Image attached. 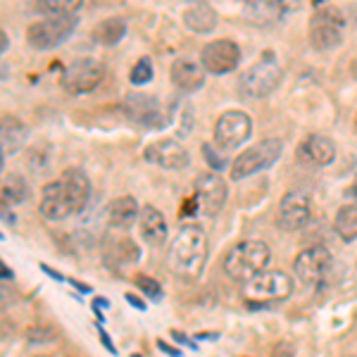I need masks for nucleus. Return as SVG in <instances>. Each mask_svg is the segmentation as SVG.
Segmentation results:
<instances>
[{
  "mask_svg": "<svg viewBox=\"0 0 357 357\" xmlns=\"http://www.w3.org/2000/svg\"><path fill=\"white\" fill-rule=\"evenodd\" d=\"M91 200V181L82 169H65L55 181L45 183L38 212L48 222H62L84 212Z\"/></svg>",
  "mask_w": 357,
  "mask_h": 357,
  "instance_id": "nucleus-1",
  "label": "nucleus"
},
{
  "mask_svg": "<svg viewBox=\"0 0 357 357\" xmlns=\"http://www.w3.org/2000/svg\"><path fill=\"white\" fill-rule=\"evenodd\" d=\"M169 269L178 279L193 281L203 274L207 262V236L200 227H183L167 250Z\"/></svg>",
  "mask_w": 357,
  "mask_h": 357,
  "instance_id": "nucleus-2",
  "label": "nucleus"
},
{
  "mask_svg": "<svg viewBox=\"0 0 357 357\" xmlns=\"http://www.w3.org/2000/svg\"><path fill=\"white\" fill-rule=\"evenodd\" d=\"M269 257H272V252H269V245L264 241H241L224 257V272H227L229 279L238 281V284H248L267 269Z\"/></svg>",
  "mask_w": 357,
  "mask_h": 357,
  "instance_id": "nucleus-3",
  "label": "nucleus"
},
{
  "mask_svg": "<svg viewBox=\"0 0 357 357\" xmlns=\"http://www.w3.org/2000/svg\"><path fill=\"white\" fill-rule=\"evenodd\" d=\"M291 293L293 279L281 269H264L262 274H257L255 279L243 284V301L252 305V310L286 301Z\"/></svg>",
  "mask_w": 357,
  "mask_h": 357,
  "instance_id": "nucleus-4",
  "label": "nucleus"
},
{
  "mask_svg": "<svg viewBox=\"0 0 357 357\" xmlns=\"http://www.w3.org/2000/svg\"><path fill=\"white\" fill-rule=\"evenodd\" d=\"M79 20L77 15H57V17H41L38 22L29 24L26 29V43L33 50H53L62 45L72 36Z\"/></svg>",
  "mask_w": 357,
  "mask_h": 357,
  "instance_id": "nucleus-5",
  "label": "nucleus"
},
{
  "mask_svg": "<svg viewBox=\"0 0 357 357\" xmlns=\"http://www.w3.org/2000/svg\"><path fill=\"white\" fill-rule=\"evenodd\" d=\"M281 79H284V69L276 60L267 57V60H260L250 69H245L238 82V93L243 98H250V100H260V98H267L281 84Z\"/></svg>",
  "mask_w": 357,
  "mask_h": 357,
  "instance_id": "nucleus-6",
  "label": "nucleus"
},
{
  "mask_svg": "<svg viewBox=\"0 0 357 357\" xmlns=\"http://www.w3.org/2000/svg\"><path fill=\"white\" fill-rule=\"evenodd\" d=\"M281 151H284V143L279 138H264V141L255 143L236 158V162L231 165V178L241 181V178H248L262 169H269L281 158Z\"/></svg>",
  "mask_w": 357,
  "mask_h": 357,
  "instance_id": "nucleus-7",
  "label": "nucleus"
},
{
  "mask_svg": "<svg viewBox=\"0 0 357 357\" xmlns=\"http://www.w3.org/2000/svg\"><path fill=\"white\" fill-rule=\"evenodd\" d=\"M105 77V65L98 57H77L65 67L60 82L62 89L72 96H84L98 89V84Z\"/></svg>",
  "mask_w": 357,
  "mask_h": 357,
  "instance_id": "nucleus-8",
  "label": "nucleus"
},
{
  "mask_svg": "<svg viewBox=\"0 0 357 357\" xmlns=\"http://www.w3.org/2000/svg\"><path fill=\"white\" fill-rule=\"evenodd\" d=\"M252 134V119L243 110H227L215 124V148L229 153L241 148Z\"/></svg>",
  "mask_w": 357,
  "mask_h": 357,
  "instance_id": "nucleus-9",
  "label": "nucleus"
},
{
  "mask_svg": "<svg viewBox=\"0 0 357 357\" xmlns=\"http://www.w3.org/2000/svg\"><path fill=\"white\" fill-rule=\"evenodd\" d=\"M227 183L217 172H203L193 181V200L198 212L205 217H217L227 203Z\"/></svg>",
  "mask_w": 357,
  "mask_h": 357,
  "instance_id": "nucleus-10",
  "label": "nucleus"
},
{
  "mask_svg": "<svg viewBox=\"0 0 357 357\" xmlns=\"http://www.w3.org/2000/svg\"><path fill=\"white\" fill-rule=\"evenodd\" d=\"M312 220V200L305 191H289L279 203L276 224L284 231H301Z\"/></svg>",
  "mask_w": 357,
  "mask_h": 357,
  "instance_id": "nucleus-11",
  "label": "nucleus"
},
{
  "mask_svg": "<svg viewBox=\"0 0 357 357\" xmlns=\"http://www.w3.org/2000/svg\"><path fill=\"white\" fill-rule=\"evenodd\" d=\"M343 41V20L336 10L324 8L319 10L310 22V43L314 50L336 48Z\"/></svg>",
  "mask_w": 357,
  "mask_h": 357,
  "instance_id": "nucleus-12",
  "label": "nucleus"
},
{
  "mask_svg": "<svg viewBox=\"0 0 357 357\" xmlns=\"http://www.w3.org/2000/svg\"><path fill=\"white\" fill-rule=\"evenodd\" d=\"M241 48L231 38H217L200 50V65L210 74H229L238 67Z\"/></svg>",
  "mask_w": 357,
  "mask_h": 357,
  "instance_id": "nucleus-13",
  "label": "nucleus"
},
{
  "mask_svg": "<svg viewBox=\"0 0 357 357\" xmlns=\"http://www.w3.org/2000/svg\"><path fill=\"white\" fill-rule=\"evenodd\" d=\"M331 252L324 245H312L293 260V272L305 286H317L331 269Z\"/></svg>",
  "mask_w": 357,
  "mask_h": 357,
  "instance_id": "nucleus-14",
  "label": "nucleus"
},
{
  "mask_svg": "<svg viewBox=\"0 0 357 357\" xmlns=\"http://www.w3.org/2000/svg\"><path fill=\"white\" fill-rule=\"evenodd\" d=\"M143 158L146 162L158 165L162 169H186L191 162V155L176 138H158V141L148 143Z\"/></svg>",
  "mask_w": 357,
  "mask_h": 357,
  "instance_id": "nucleus-15",
  "label": "nucleus"
},
{
  "mask_svg": "<svg viewBox=\"0 0 357 357\" xmlns=\"http://www.w3.org/2000/svg\"><path fill=\"white\" fill-rule=\"evenodd\" d=\"M124 110L134 122L143 126H162V107H160L158 98L146 93H129L124 100Z\"/></svg>",
  "mask_w": 357,
  "mask_h": 357,
  "instance_id": "nucleus-16",
  "label": "nucleus"
},
{
  "mask_svg": "<svg viewBox=\"0 0 357 357\" xmlns=\"http://www.w3.org/2000/svg\"><path fill=\"white\" fill-rule=\"evenodd\" d=\"M298 160L310 167H326L333 162L336 158V146H333L331 138L319 136V134H310L303 138V143L298 146Z\"/></svg>",
  "mask_w": 357,
  "mask_h": 357,
  "instance_id": "nucleus-17",
  "label": "nucleus"
},
{
  "mask_svg": "<svg viewBox=\"0 0 357 357\" xmlns=\"http://www.w3.org/2000/svg\"><path fill=\"white\" fill-rule=\"evenodd\" d=\"M102 255H105V262L124 267V264H134L138 257H141V250H138V245L131 241V236H126L124 231H117V229H114V231L105 236Z\"/></svg>",
  "mask_w": 357,
  "mask_h": 357,
  "instance_id": "nucleus-18",
  "label": "nucleus"
},
{
  "mask_svg": "<svg viewBox=\"0 0 357 357\" xmlns=\"http://www.w3.org/2000/svg\"><path fill=\"white\" fill-rule=\"evenodd\" d=\"M172 84L181 93H193V91L203 89L205 84L203 65L191 60V57H178V60H174V65H172Z\"/></svg>",
  "mask_w": 357,
  "mask_h": 357,
  "instance_id": "nucleus-19",
  "label": "nucleus"
},
{
  "mask_svg": "<svg viewBox=\"0 0 357 357\" xmlns=\"http://www.w3.org/2000/svg\"><path fill=\"white\" fill-rule=\"evenodd\" d=\"M138 231H141V238L146 241L148 245L160 248L167 241V220L165 215L153 205H146L138 215Z\"/></svg>",
  "mask_w": 357,
  "mask_h": 357,
  "instance_id": "nucleus-20",
  "label": "nucleus"
},
{
  "mask_svg": "<svg viewBox=\"0 0 357 357\" xmlns=\"http://www.w3.org/2000/svg\"><path fill=\"white\" fill-rule=\"evenodd\" d=\"M138 215H141V207H138L136 198L131 195H119L107 203L105 207V217H107V224L117 231H126L131 229V224L138 222Z\"/></svg>",
  "mask_w": 357,
  "mask_h": 357,
  "instance_id": "nucleus-21",
  "label": "nucleus"
},
{
  "mask_svg": "<svg viewBox=\"0 0 357 357\" xmlns=\"http://www.w3.org/2000/svg\"><path fill=\"white\" fill-rule=\"evenodd\" d=\"M26 126L15 117H0V148L5 155L20 153L26 143Z\"/></svg>",
  "mask_w": 357,
  "mask_h": 357,
  "instance_id": "nucleus-22",
  "label": "nucleus"
},
{
  "mask_svg": "<svg viewBox=\"0 0 357 357\" xmlns=\"http://www.w3.org/2000/svg\"><path fill=\"white\" fill-rule=\"evenodd\" d=\"M183 24L195 33H210L217 26V13L207 3H193L183 10Z\"/></svg>",
  "mask_w": 357,
  "mask_h": 357,
  "instance_id": "nucleus-23",
  "label": "nucleus"
},
{
  "mask_svg": "<svg viewBox=\"0 0 357 357\" xmlns=\"http://www.w3.org/2000/svg\"><path fill=\"white\" fill-rule=\"evenodd\" d=\"M29 193H31V188H29L26 178L22 174H15L13 172V174L0 176V200L8 203L10 207L24 203L29 198Z\"/></svg>",
  "mask_w": 357,
  "mask_h": 357,
  "instance_id": "nucleus-24",
  "label": "nucleus"
},
{
  "mask_svg": "<svg viewBox=\"0 0 357 357\" xmlns=\"http://www.w3.org/2000/svg\"><path fill=\"white\" fill-rule=\"evenodd\" d=\"M124 36H126V22L122 17L102 20L100 24L93 29V38L100 45H117Z\"/></svg>",
  "mask_w": 357,
  "mask_h": 357,
  "instance_id": "nucleus-25",
  "label": "nucleus"
},
{
  "mask_svg": "<svg viewBox=\"0 0 357 357\" xmlns=\"http://www.w3.org/2000/svg\"><path fill=\"white\" fill-rule=\"evenodd\" d=\"M333 227H336V234L341 236L345 243L357 241V205H343L336 212Z\"/></svg>",
  "mask_w": 357,
  "mask_h": 357,
  "instance_id": "nucleus-26",
  "label": "nucleus"
},
{
  "mask_svg": "<svg viewBox=\"0 0 357 357\" xmlns=\"http://www.w3.org/2000/svg\"><path fill=\"white\" fill-rule=\"evenodd\" d=\"M82 8V3L77 0H41V3L33 5V13L43 17H57V15H77V10Z\"/></svg>",
  "mask_w": 357,
  "mask_h": 357,
  "instance_id": "nucleus-27",
  "label": "nucleus"
},
{
  "mask_svg": "<svg viewBox=\"0 0 357 357\" xmlns=\"http://www.w3.org/2000/svg\"><path fill=\"white\" fill-rule=\"evenodd\" d=\"M151 79H153V60L151 57H141V60L134 65V69H131L129 82L134 86H143V84L151 82Z\"/></svg>",
  "mask_w": 357,
  "mask_h": 357,
  "instance_id": "nucleus-28",
  "label": "nucleus"
},
{
  "mask_svg": "<svg viewBox=\"0 0 357 357\" xmlns=\"http://www.w3.org/2000/svg\"><path fill=\"white\" fill-rule=\"evenodd\" d=\"M203 158H205V162L210 165V172H222L224 167H227V158H224L212 143H205L203 146Z\"/></svg>",
  "mask_w": 357,
  "mask_h": 357,
  "instance_id": "nucleus-29",
  "label": "nucleus"
},
{
  "mask_svg": "<svg viewBox=\"0 0 357 357\" xmlns=\"http://www.w3.org/2000/svg\"><path fill=\"white\" fill-rule=\"evenodd\" d=\"M136 286L146 293L148 298H153V301H160L162 298V289H160V284L151 276H136Z\"/></svg>",
  "mask_w": 357,
  "mask_h": 357,
  "instance_id": "nucleus-30",
  "label": "nucleus"
},
{
  "mask_svg": "<svg viewBox=\"0 0 357 357\" xmlns=\"http://www.w3.org/2000/svg\"><path fill=\"white\" fill-rule=\"evenodd\" d=\"M269 357H296V350H293L291 343H276Z\"/></svg>",
  "mask_w": 357,
  "mask_h": 357,
  "instance_id": "nucleus-31",
  "label": "nucleus"
},
{
  "mask_svg": "<svg viewBox=\"0 0 357 357\" xmlns=\"http://www.w3.org/2000/svg\"><path fill=\"white\" fill-rule=\"evenodd\" d=\"M13 301H15V293L8 286H0V310H5Z\"/></svg>",
  "mask_w": 357,
  "mask_h": 357,
  "instance_id": "nucleus-32",
  "label": "nucleus"
},
{
  "mask_svg": "<svg viewBox=\"0 0 357 357\" xmlns=\"http://www.w3.org/2000/svg\"><path fill=\"white\" fill-rule=\"evenodd\" d=\"M10 210H13V207H10L8 203H3V200H0V220H5L8 224H15V222H17V217H15Z\"/></svg>",
  "mask_w": 357,
  "mask_h": 357,
  "instance_id": "nucleus-33",
  "label": "nucleus"
},
{
  "mask_svg": "<svg viewBox=\"0 0 357 357\" xmlns=\"http://www.w3.org/2000/svg\"><path fill=\"white\" fill-rule=\"evenodd\" d=\"M8 48H10V38H8V33H5L3 29H0V55H3Z\"/></svg>",
  "mask_w": 357,
  "mask_h": 357,
  "instance_id": "nucleus-34",
  "label": "nucleus"
},
{
  "mask_svg": "<svg viewBox=\"0 0 357 357\" xmlns=\"http://www.w3.org/2000/svg\"><path fill=\"white\" fill-rule=\"evenodd\" d=\"M172 336H174V338H176V341H178V343H186V345H188V348H193V350H195V348H198V345H193V341H191V338H186V336H183V333H178V331H174V333H172Z\"/></svg>",
  "mask_w": 357,
  "mask_h": 357,
  "instance_id": "nucleus-35",
  "label": "nucleus"
},
{
  "mask_svg": "<svg viewBox=\"0 0 357 357\" xmlns=\"http://www.w3.org/2000/svg\"><path fill=\"white\" fill-rule=\"evenodd\" d=\"M158 345H160V350H162V353H167V355H172V357H178L181 353H178V350H174V348H169V345H167L165 341H158Z\"/></svg>",
  "mask_w": 357,
  "mask_h": 357,
  "instance_id": "nucleus-36",
  "label": "nucleus"
},
{
  "mask_svg": "<svg viewBox=\"0 0 357 357\" xmlns=\"http://www.w3.org/2000/svg\"><path fill=\"white\" fill-rule=\"evenodd\" d=\"M126 301H129V303L134 305V307H138V310H146V303L138 301V298H136V296H131V293H126Z\"/></svg>",
  "mask_w": 357,
  "mask_h": 357,
  "instance_id": "nucleus-37",
  "label": "nucleus"
},
{
  "mask_svg": "<svg viewBox=\"0 0 357 357\" xmlns=\"http://www.w3.org/2000/svg\"><path fill=\"white\" fill-rule=\"evenodd\" d=\"M100 338H102V343H105V348L110 350V353H114V345H112V341H110V338H107V333L102 331V329H100Z\"/></svg>",
  "mask_w": 357,
  "mask_h": 357,
  "instance_id": "nucleus-38",
  "label": "nucleus"
},
{
  "mask_svg": "<svg viewBox=\"0 0 357 357\" xmlns=\"http://www.w3.org/2000/svg\"><path fill=\"white\" fill-rule=\"evenodd\" d=\"M345 195H353V198H357V176H355V181L348 186V191H345Z\"/></svg>",
  "mask_w": 357,
  "mask_h": 357,
  "instance_id": "nucleus-39",
  "label": "nucleus"
},
{
  "mask_svg": "<svg viewBox=\"0 0 357 357\" xmlns=\"http://www.w3.org/2000/svg\"><path fill=\"white\" fill-rule=\"evenodd\" d=\"M3 165H5V153H3V148H0V176H3Z\"/></svg>",
  "mask_w": 357,
  "mask_h": 357,
  "instance_id": "nucleus-40",
  "label": "nucleus"
},
{
  "mask_svg": "<svg viewBox=\"0 0 357 357\" xmlns=\"http://www.w3.org/2000/svg\"><path fill=\"white\" fill-rule=\"evenodd\" d=\"M96 305H98V307H107V301H105V298H98Z\"/></svg>",
  "mask_w": 357,
  "mask_h": 357,
  "instance_id": "nucleus-41",
  "label": "nucleus"
},
{
  "mask_svg": "<svg viewBox=\"0 0 357 357\" xmlns=\"http://www.w3.org/2000/svg\"><path fill=\"white\" fill-rule=\"evenodd\" d=\"M36 357H50V355H36Z\"/></svg>",
  "mask_w": 357,
  "mask_h": 357,
  "instance_id": "nucleus-42",
  "label": "nucleus"
},
{
  "mask_svg": "<svg viewBox=\"0 0 357 357\" xmlns=\"http://www.w3.org/2000/svg\"><path fill=\"white\" fill-rule=\"evenodd\" d=\"M355 129H357V119H355Z\"/></svg>",
  "mask_w": 357,
  "mask_h": 357,
  "instance_id": "nucleus-43",
  "label": "nucleus"
},
{
  "mask_svg": "<svg viewBox=\"0 0 357 357\" xmlns=\"http://www.w3.org/2000/svg\"><path fill=\"white\" fill-rule=\"evenodd\" d=\"M0 238H3V234H0Z\"/></svg>",
  "mask_w": 357,
  "mask_h": 357,
  "instance_id": "nucleus-44",
  "label": "nucleus"
}]
</instances>
